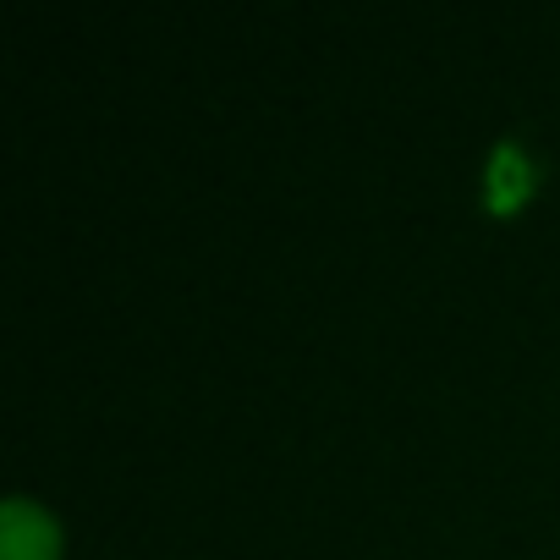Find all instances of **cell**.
Wrapping results in <instances>:
<instances>
[{"instance_id": "cell-1", "label": "cell", "mask_w": 560, "mask_h": 560, "mask_svg": "<svg viewBox=\"0 0 560 560\" xmlns=\"http://www.w3.org/2000/svg\"><path fill=\"white\" fill-rule=\"evenodd\" d=\"M0 560H61V527L34 500L0 505Z\"/></svg>"}]
</instances>
